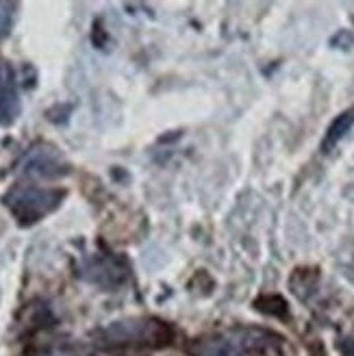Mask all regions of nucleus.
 Here are the masks:
<instances>
[{"instance_id":"9","label":"nucleus","mask_w":354,"mask_h":356,"mask_svg":"<svg viewBox=\"0 0 354 356\" xmlns=\"http://www.w3.org/2000/svg\"><path fill=\"white\" fill-rule=\"evenodd\" d=\"M13 9L15 5H9V3H0V38H5L11 31V24H13Z\"/></svg>"},{"instance_id":"3","label":"nucleus","mask_w":354,"mask_h":356,"mask_svg":"<svg viewBox=\"0 0 354 356\" xmlns=\"http://www.w3.org/2000/svg\"><path fill=\"white\" fill-rule=\"evenodd\" d=\"M72 165L65 161L59 148L52 144H35L22 156V172L38 178H61L67 176Z\"/></svg>"},{"instance_id":"5","label":"nucleus","mask_w":354,"mask_h":356,"mask_svg":"<svg viewBox=\"0 0 354 356\" xmlns=\"http://www.w3.org/2000/svg\"><path fill=\"white\" fill-rule=\"evenodd\" d=\"M257 332L250 330H235L220 337H214L198 348V356H246L257 341Z\"/></svg>"},{"instance_id":"4","label":"nucleus","mask_w":354,"mask_h":356,"mask_svg":"<svg viewBox=\"0 0 354 356\" xmlns=\"http://www.w3.org/2000/svg\"><path fill=\"white\" fill-rule=\"evenodd\" d=\"M127 267L120 259L113 257H94L83 267V274L90 282L98 284L102 289H118L120 284L127 282Z\"/></svg>"},{"instance_id":"2","label":"nucleus","mask_w":354,"mask_h":356,"mask_svg":"<svg viewBox=\"0 0 354 356\" xmlns=\"http://www.w3.org/2000/svg\"><path fill=\"white\" fill-rule=\"evenodd\" d=\"M65 200V189L15 185L3 195V204L20 226H33L55 213Z\"/></svg>"},{"instance_id":"1","label":"nucleus","mask_w":354,"mask_h":356,"mask_svg":"<svg viewBox=\"0 0 354 356\" xmlns=\"http://www.w3.org/2000/svg\"><path fill=\"white\" fill-rule=\"evenodd\" d=\"M98 341L107 348H166L174 341L170 324L154 317L120 319L98 332Z\"/></svg>"},{"instance_id":"8","label":"nucleus","mask_w":354,"mask_h":356,"mask_svg":"<svg viewBox=\"0 0 354 356\" xmlns=\"http://www.w3.org/2000/svg\"><path fill=\"white\" fill-rule=\"evenodd\" d=\"M354 127V106L352 109H348V111H344L337 120H335L332 124H330V129H328V133H326V137H324V144H322V148L324 150H330L332 146H337L339 141L348 135V131Z\"/></svg>"},{"instance_id":"6","label":"nucleus","mask_w":354,"mask_h":356,"mask_svg":"<svg viewBox=\"0 0 354 356\" xmlns=\"http://www.w3.org/2000/svg\"><path fill=\"white\" fill-rule=\"evenodd\" d=\"M22 104H20V92H17V81L11 63L0 61V124L11 127L20 118Z\"/></svg>"},{"instance_id":"7","label":"nucleus","mask_w":354,"mask_h":356,"mask_svg":"<svg viewBox=\"0 0 354 356\" xmlns=\"http://www.w3.org/2000/svg\"><path fill=\"white\" fill-rule=\"evenodd\" d=\"M29 356H90V352L83 346L70 343V341H48L44 346L33 348Z\"/></svg>"}]
</instances>
